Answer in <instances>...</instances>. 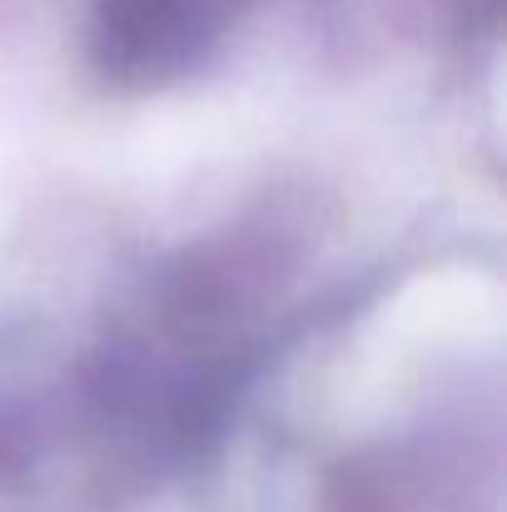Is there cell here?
Returning a JSON list of instances; mask_svg holds the SVG:
<instances>
[{
    "mask_svg": "<svg viewBox=\"0 0 507 512\" xmlns=\"http://www.w3.org/2000/svg\"><path fill=\"white\" fill-rule=\"evenodd\" d=\"M259 279L234 249L145 264L70 343L0 363V512H120L189 458L259 348Z\"/></svg>",
    "mask_w": 507,
    "mask_h": 512,
    "instance_id": "cell-1",
    "label": "cell"
},
{
    "mask_svg": "<svg viewBox=\"0 0 507 512\" xmlns=\"http://www.w3.org/2000/svg\"><path fill=\"white\" fill-rule=\"evenodd\" d=\"M249 0H90V65L120 90L194 75L239 25Z\"/></svg>",
    "mask_w": 507,
    "mask_h": 512,
    "instance_id": "cell-2",
    "label": "cell"
}]
</instances>
